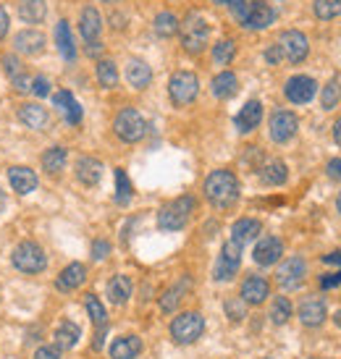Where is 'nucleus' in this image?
<instances>
[{"label":"nucleus","instance_id":"f3484780","mask_svg":"<svg viewBox=\"0 0 341 359\" xmlns=\"http://www.w3.org/2000/svg\"><path fill=\"white\" fill-rule=\"evenodd\" d=\"M283 255V244L281 239H276V236H265V239L258 241V247H255V262L258 265H273V262H279Z\"/></svg>","mask_w":341,"mask_h":359},{"label":"nucleus","instance_id":"a19ab883","mask_svg":"<svg viewBox=\"0 0 341 359\" xmlns=\"http://www.w3.org/2000/svg\"><path fill=\"white\" fill-rule=\"evenodd\" d=\"M289 318H291V302L286 299V297H279V299L271 304V320L276 325H283Z\"/></svg>","mask_w":341,"mask_h":359},{"label":"nucleus","instance_id":"a18cd8bd","mask_svg":"<svg viewBox=\"0 0 341 359\" xmlns=\"http://www.w3.org/2000/svg\"><path fill=\"white\" fill-rule=\"evenodd\" d=\"M32 92H34L37 97H45V95H51V81L45 79V76H37V79H32Z\"/></svg>","mask_w":341,"mask_h":359},{"label":"nucleus","instance_id":"13d9d810","mask_svg":"<svg viewBox=\"0 0 341 359\" xmlns=\"http://www.w3.org/2000/svg\"><path fill=\"white\" fill-rule=\"evenodd\" d=\"M100 50H102L100 42H90V45H87V53H90V55H98Z\"/></svg>","mask_w":341,"mask_h":359},{"label":"nucleus","instance_id":"f03ea898","mask_svg":"<svg viewBox=\"0 0 341 359\" xmlns=\"http://www.w3.org/2000/svg\"><path fill=\"white\" fill-rule=\"evenodd\" d=\"M234 16L247 29H265L276 21V11L262 0H234Z\"/></svg>","mask_w":341,"mask_h":359},{"label":"nucleus","instance_id":"4d7b16f0","mask_svg":"<svg viewBox=\"0 0 341 359\" xmlns=\"http://www.w3.org/2000/svg\"><path fill=\"white\" fill-rule=\"evenodd\" d=\"M333 140H336V144H341V118L333 123Z\"/></svg>","mask_w":341,"mask_h":359},{"label":"nucleus","instance_id":"6e6d98bb","mask_svg":"<svg viewBox=\"0 0 341 359\" xmlns=\"http://www.w3.org/2000/svg\"><path fill=\"white\" fill-rule=\"evenodd\" d=\"M323 262H328V265H341V252H331V255H326Z\"/></svg>","mask_w":341,"mask_h":359},{"label":"nucleus","instance_id":"39448f33","mask_svg":"<svg viewBox=\"0 0 341 359\" xmlns=\"http://www.w3.org/2000/svg\"><path fill=\"white\" fill-rule=\"evenodd\" d=\"M113 129H116V137H119L121 142L134 144V142H140L142 137H145V131H147V121L142 118L140 110L123 108L119 116H116V121H113Z\"/></svg>","mask_w":341,"mask_h":359},{"label":"nucleus","instance_id":"ddd939ff","mask_svg":"<svg viewBox=\"0 0 341 359\" xmlns=\"http://www.w3.org/2000/svg\"><path fill=\"white\" fill-rule=\"evenodd\" d=\"M315 90H318V84H315L312 76H291V79L286 81V87H283L286 97H289L291 102H297V105L310 102L312 97H315Z\"/></svg>","mask_w":341,"mask_h":359},{"label":"nucleus","instance_id":"bb28decb","mask_svg":"<svg viewBox=\"0 0 341 359\" xmlns=\"http://www.w3.org/2000/svg\"><path fill=\"white\" fill-rule=\"evenodd\" d=\"M19 118L24 126H29V129H45V123H48V110L37 105V102H27V105H21L19 110Z\"/></svg>","mask_w":341,"mask_h":359},{"label":"nucleus","instance_id":"dca6fc26","mask_svg":"<svg viewBox=\"0 0 341 359\" xmlns=\"http://www.w3.org/2000/svg\"><path fill=\"white\" fill-rule=\"evenodd\" d=\"M268 294H271V286L260 276H250L241 283V302L244 304H262V302L268 299Z\"/></svg>","mask_w":341,"mask_h":359},{"label":"nucleus","instance_id":"20e7f679","mask_svg":"<svg viewBox=\"0 0 341 359\" xmlns=\"http://www.w3.org/2000/svg\"><path fill=\"white\" fill-rule=\"evenodd\" d=\"M194 212V197H179V200L168 202L166 208L158 212V229L163 231H181L187 226L189 215Z\"/></svg>","mask_w":341,"mask_h":359},{"label":"nucleus","instance_id":"2f4dec72","mask_svg":"<svg viewBox=\"0 0 341 359\" xmlns=\"http://www.w3.org/2000/svg\"><path fill=\"white\" fill-rule=\"evenodd\" d=\"M236 90H239V81H236V76H234L231 71H221V74L213 79V95H215V97H221V100L234 97Z\"/></svg>","mask_w":341,"mask_h":359},{"label":"nucleus","instance_id":"9d476101","mask_svg":"<svg viewBox=\"0 0 341 359\" xmlns=\"http://www.w3.org/2000/svg\"><path fill=\"white\" fill-rule=\"evenodd\" d=\"M239 265H241V244L229 239L223 244L218 262H215V280H231L236 276Z\"/></svg>","mask_w":341,"mask_h":359},{"label":"nucleus","instance_id":"7c9ffc66","mask_svg":"<svg viewBox=\"0 0 341 359\" xmlns=\"http://www.w3.org/2000/svg\"><path fill=\"white\" fill-rule=\"evenodd\" d=\"M19 16L27 24H42L48 16V6H45V0H21Z\"/></svg>","mask_w":341,"mask_h":359},{"label":"nucleus","instance_id":"58836bf2","mask_svg":"<svg viewBox=\"0 0 341 359\" xmlns=\"http://www.w3.org/2000/svg\"><path fill=\"white\" fill-rule=\"evenodd\" d=\"M116 202L119 205H129L131 202V181L126 176V170L123 168H116Z\"/></svg>","mask_w":341,"mask_h":359},{"label":"nucleus","instance_id":"9b49d317","mask_svg":"<svg viewBox=\"0 0 341 359\" xmlns=\"http://www.w3.org/2000/svg\"><path fill=\"white\" fill-rule=\"evenodd\" d=\"M271 140L279 142V144H283V142H289L294 134H297V129H300V121H297V116L294 113H289V110H276L271 116Z\"/></svg>","mask_w":341,"mask_h":359},{"label":"nucleus","instance_id":"f8f14e48","mask_svg":"<svg viewBox=\"0 0 341 359\" xmlns=\"http://www.w3.org/2000/svg\"><path fill=\"white\" fill-rule=\"evenodd\" d=\"M305 276H307V265H305V259L302 257L283 259L279 273H276V278H279V283H281V289H286V291L297 289L302 280H305Z\"/></svg>","mask_w":341,"mask_h":359},{"label":"nucleus","instance_id":"f257e3e1","mask_svg":"<svg viewBox=\"0 0 341 359\" xmlns=\"http://www.w3.org/2000/svg\"><path fill=\"white\" fill-rule=\"evenodd\" d=\"M205 197H208V202H210L213 208L218 210L231 208L234 202L239 200V181L226 168L213 170L210 176L205 179Z\"/></svg>","mask_w":341,"mask_h":359},{"label":"nucleus","instance_id":"8fccbe9b","mask_svg":"<svg viewBox=\"0 0 341 359\" xmlns=\"http://www.w3.org/2000/svg\"><path fill=\"white\" fill-rule=\"evenodd\" d=\"M11 84L16 87V92H32V76L29 74H24V76H19V79H13Z\"/></svg>","mask_w":341,"mask_h":359},{"label":"nucleus","instance_id":"052dcab7","mask_svg":"<svg viewBox=\"0 0 341 359\" xmlns=\"http://www.w3.org/2000/svg\"><path fill=\"white\" fill-rule=\"evenodd\" d=\"M333 323H336V325H339V328H341V309H339V312H336V315H333Z\"/></svg>","mask_w":341,"mask_h":359},{"label":"nucleus","instance_id":"4468645a","mask_svg":"<svg viewBox=\"0 0 341 359\" xmlns=\"http://www.w3.org/2000/svg\"><path fill=\"white\" fill-rule=\"evenodd\" d=\"M84 307L90 312L92 323H95V328H98V336L92 341V349H100L102 346V336H105V325H108V315H105V307H102V302L95 297V294H87L84 297Z\"/></svg>","mask_w":341,"mask_h":359},{"label":"nucleus","instance_id":"e433bc0d","mask_svg":"<svg viewBox=\"0 0 341 359\" xmlns=\"http://www.w3.org/2000/svg\"><path fill=\"white\" fill-rule=\"evenodd\" d=\"M98 81H100L105 90H113L119 84V69L113 60H100L98 63Z\"/></svg>","mask_w":341,"mask_h":359},{"label":"nucleus","instance_id":"bf43d9fd","mask_svg":"<svg viewBox=\"0 0 341 359\" xmlns=\"http://www.w3.org/2000/svg\"><path fill=\"white\" fill-rule=\"evenodd\" d=\"M6 210V194H3V189H0V212Z\"/></svg>","mask_w":341,"mask_h":359},{"label":"nucleus","instance_id":"c03bdc74","mask_svg":"<svg viewBox=\"0 0 341 359\" xmlns=\"http://www.w3.org/2000/svg\"><path fill=\"white\" fill-rule=\"evenodd\" d=\"M226 315H229L234 323L244 320V315H247V309H244V302H241V299H229V302H226Z\"/></svg>","mask_w":341,"mask_h":359},{"label":"nucleus","instance_id":"5701e85b","mask_svg":"<svg viewBox=\"0 0 341 359\" xmlns=\"http://www.w3.org/2000/svg\"><path fill=\"white\" fill-rule=\"evenodd\" d=\"M53 339H55V346H58V349H74L81 339V328L74 320H60L55 333H53Z\"/></svg>","mask_w":341,"mask_h":359},{"label":"nucleus","instance_id":"79ce46f5","mask_svg":"<svg viewBox=\"0 0 341 359\" xmlns=\"http://www.w3.org/2000/svg\"><path fill=\"white\" fill-rule=\"evenodd\" d=\"M339 100H341V87H339V81L331 79L328 84H326V90H323V97H321L323 108H326V110L336 108V102H339Z\"/></svg>","mask_w":341,"mask_h":359},{"label":"nucleus","instance_id":"0e129e2a","mask_svg":"<svg viewBox=\"0 0 341 359\" xmlns=\"http://www.w3.org/2000/svg\"><path fill=\"white\" fill-rule=\"evenodd\" d=\"M102 3H119V0H102Z\"/></svg>","mask_w":341,"mask_h":359},{"label":"nucleus","instance_id":"a878e982","mask_svg":"<svg viewBox=\"0 0 341 359\" xmlns=\"http://www.w3.org/2000/svg\"><path fill=\"white\" fill-rule=\"evenodd\" d=\"M142 351V339L137 336H121L111 344V357L113 359H137Z\"/></svg>","mask_w":341,"mask_h":359},{"label":"nucleus","instance_id":"49530a36","mask_svg":"<svg viewBox=\"0 0 341 359\" xmlns=\"http://www.w3.org/2000/svg\"><path fill=\"white\" fill-rule=\"evenodd\" d=\"M71 102H74V95H71V92H55V95H53V105H55V108H60L63 113L69 110Z\"/></svg>","mask_w":341,"mask_h":359},{"label":"nucleus","instance_id":"0eeeda50","mask_svg":"<svg viewBox=\"0 0 341 359\" xmlns=\"http://www.w3.org/2000/svg\"><path fill=\"white\" fill-rule=\"evenodd\" d=\"M45 252H42L40 244H34V241H21L19 247L13 250V265H16V270H21V273H29V276H34V273H42L45 270Z\"/></svg>","mask_w":341,"mask_h":359},{"label":"nucleus","instance_id":"6e6552de","mask_svg":"<svg viewBox=\"0 0 341 359\" xmlns=\"http://www.w3.org/2000/svg\"><path fill=\"white\" fill-rule=\"evenodd\" d=\"M197 92H200V79L192 71H179V74L170 76L168 95L176 105H189V102H194Z\"/></svg>","mask_w":341,"mask_h":359},{"label":"nucleus","instance_id":"09e8293b","mask_svg":"<svg viewBox=\"0 0 341 359\" xmlns=\"http://www.w3.org/2000/svg\"><path fill=\"white\" fill-rule=\"evenodd\" d=\"M34 359H60V349L58 346H40L34 351Z\"/></svg>","mask_w":341,"mask_h":359},{"label":"nucleus","instance_id":"2eb2a0df","mask_svg":"<svg viewBox=\"0 0 341 359\" xmlns=\"http://www.w3.org/2000/svg\"><path fill=\"white\" fill-rule=\"evenodd\" d=\"M45 42L48 40H45V34L40 29H24L13 37V48L24 53V55H40L45 50Z\"/></svg>","mask_w":341,"mask_h":359},{"label":"nucleus","instance_id":"37998d69","mask_svg":"<svg viewBox=\"0 0 341 359\" xmlns=\"http://www.w3.org/2000/svg\"><path fill=\"white\" fill-rule=\"evenodd\" d=\"M3 69H6V74L11 76V81L27 74V71H24V63H21L16 55H3Z\"/></svg>","mask_w":341,"mask_h":359},{"label":"nucleus","instance_id":"aec40b11","mask_svg":"<svg viewBox=\"0 0 341 359\" xmlns=\"http://www.w3.org/2000/svg\"><path fill=\"white\" fill-rule=\"evenodd\" d=\"M84 280H87V268L81 262H71V265H66V268L60 270V276L55 278V286L60 291H74L79 289Z\"/></svg>","mask_w":341,"mask_h":359},{"label":"nucleus","instance_id":"393cba45","mask_svg":"<svg viewBox=\"0 0 341 359\" xmlns=\"http://www.w3.org/2000/svg\"><path fill=\"white\" fill-rule=\"evenodd\" d=\"M76 179L84 184V187H98L102 179V163L95 158H81L76 163Z\"/></svg>","mask_w":341,"mask_h":359},{"label":"nucleus","instance_id":"e2e57ef3","mask_svg":"<svg viewBox=\"0 0 341 359\" xmlns=\"http://www.w3.org/2000/svg\"><path fill=\"white\" fill-rule=\"evenodd\" d=\"M336 208H339V212H341V191H339V200H336Z\"/></svg>","mask_w":341,"mask_h":359},{"label":"nucleus","instance_id":"6ab92c4d","mask_svg":"<svg viewBox=\"0 0 341 359\" xmlns=\"http://www.w3.org/2000/svg\"><path fill=\"white\" fill-rule=\"evenodd\" d=\"M79 32L87 42H98V37H100V32H102V16L95 6H87V8L81 11Z\"/></svg>","mask_w":341,"mask_h":359},{"label":"nucleus","instance_id":"4c0bfd02","mask_svg":"<svg viewBox=\"0 0 341 359\" xmlns=\"http://www.w3.org/2000/svg\"><path fill=\"white\" fill-rule=\"evenodd\" d=\"M312 8H315V16L321 21H331L341 16V0H315Z\"/></svg>","mask_w":341,"mask_h":359},{"label":"nucleus","instance_id":"473e14b6","mask_svg":"<svg viewBox=\"0 0 341 359\" xmlns=\"http://www.w3.org/2000/svg\"><path fill=\"white\" fill-rule=\"evenodd\" d=\"M189 291V278H181L179 283H173L166 294L161 297V309L163 312H173V309L179 307V302L184 299V294Z\"/></svg>","mask_w":341,"mask_h":359},{"label":"nucleus","instance_id":"de8ad7c7","mask_svg":"<svg viewBox=\"0 0 341 359\" xmlns=\"http://www.w3.org/2000/svg\"><path fill=\"white\" fill-rule=\"evenodd\" d=\"M108 255H111V244H108V241L98 239L95 244H92V257L95 259H105Z\"/></svg>","mask_w":341,"mask_h":359},{"label":"nucleus","instance_id":"5fc2aeb1","mask_svg":"<svg viewBox=\"0 0 341 359\" xmlns=\"http://www.w3.org/2000/svg\"><path fill=\"white\" fill-rule=\"evenodd\" d=\"M328 173H331L333 179L341 181V160H331V163H328Z\"/></svg>","mask_w":341,"mask_h":359},{"label":"nucleus","instance_id":"412c9836","mask_svg":"<svg viewBox=\"0 0 341 359\" xmlns=\"http://www.w3.org/2000/svg\"><path fill=\"white\" fill-rule=\"evenodd\" d=\"M260 121H262V105L258 100H250L239 113H236L234 123H236V129H239L241 134H250L252 129H258Z\"/></svg>","mask_w":341,"mask_h":359},{"label":"nucleus","instance_id":"a211bd4d","mask_svg":"<svg viewBox=\"0 0 341 359\" xmlns=\"http://www.w3.org/2000/svg\"><path fill=\"white\" fill-rule=\"evenodd\" d=\"M8 181H11V189L16 194H32L37 189V173L32 168H24V165H13L8 170Z\"/></svg>","mask_w":341,"mask_h":359},{"label":"nucleus","instance_id":"ea45409f","mask_svg":"<svg viewBox=\"0 0 341 359\" xmlns=\"http://www.w3.org/2000/svg\"><path fill=\"white\" fill-rule=\"evenodd\" d=\"M234 55H236V45H234V40H221L215 48H213V60H215L218 66H229L231 60H234Z\"/></svg>","mask_w":341,"mask_h":359},{"label":"nucleus","instance_id":"72a5a7b5","mask_svg":"<svg viewBox=\"0 0 341 359\" xmlns=\"http://www.w3.org/2000/svg\"><path fill=\"white\" fill-rule=\"evenodd\" d=\"M55 42H58V50L66 60L76 58V48H74V37H71L69 21H58L55 27Z\"/></svg>","mask_w":341,"mask_h":359},{"label":"nucleus","instance_id":"c85d7f7f","mask_svg":"<svg viewBox=\"0 0 341 359\" xmlns=\"http://www.w3.org/2000/svg\"><path fill=\"white\" fill-rule=\"evenodd\" d=\"M131 289H134V283H131L129 276H113L111 283H108V299L113 304H126L131 297Z\"/></svg>","mask_w":341,"mask_h":359},{"label":"nucleus","instance_id":"4be33fe9","mask_svg":"<svg viewBox=\"0 0 341 359\" xmlns=\"http://www.w3.org/2000/svg\"><path fill=\"white\" fill-rule=\"evenodd\" d=\"M260 220H255V218H241L236 220L234 226H231V241H236V244H250V241H255L258 236H260Z\"/></svg>","mask_w":341,"mask_h":359},{"label":"nucleus","instance_id":"cd10ccee","mask_svg":"<svg viewBox=\"0 0 341 359\" xmlns=\"http://www.w3.org/2000/svg\"><path fill=\"white\" fill-rule=\"evenodd\" d=\"M126 79H129L131 87H137V90H145V87H147V84L152 81L150 66H147L145 60H140V58L129 60V66H126Z\"/></svg>","mask_w":341,"mask_h":359},{"label":"nucleus","instance_id":"b1692460","mask_svg":"<svg viewBox=\"0 0 341 359\" xmlns=\"http://www.w3.org/2000/svg\"><path fill=\"white\" fill-rule=\"evenodd\" d=\"M328 318L326 315V302L323 299H305L300 307V320L307 325V328H318L323 325V320Z\"/></svg>","mask_w":341,"mask_h":359},{"label":"nucleus","instance_id":"c9c22d12","mask_svg":"<svg viewBox=\"0 0 341 359\" xmlns=\"http://www.w3.org/2000/svg\"><path fill=\"white\" fill-rule=\"evenodd\" d=\"M176 32H179V19L170 11H163L155 16V34L158 37H173Z\"/></svg>","mask_w":341,"mask_h":359},{"label":"nucleus","instance_id":"f704fd0d","mask_svg":"<svg viewBox=\"0 0 341 359\" xmlns=\"http://www.w3.org/2000/svg\"><path fill=\"white\" fill-rule=\"evenodd\" d=\"M66 165V147H51V150H45L42 155V168L48 170V173H60Z\"/></svg>","mask_w":341,"mask_h":359},{"label":"nucleus","instance_id":"7ed1b4c3","mask_svg":"<svg viewBox=\"0 0 341 359\" xmlns=\"http://www.w3.org/2000/svg\"><path fill=\"white\" fill-rule=\"evenodd\" d=\"M179 34H181L184 50L192 53V55H197V53H202L205 50V45H208L210 27H208V21H205L202 13L192 11V13H187V19L179 24Z\"/></svg>","mask_w":341,"mask_h":359},{"label":"nucleus","instance_id":"1a4fd4ad","mask_svg":"<svg viewBox=\"0 0 341 359\" xmlns=\"http://www.w3.org/2000/svg\"><path fill=\"white\" fill-rule=\"evenodd\" d=\"M279 50H281V55L289 63H302V60L307 58V53H310V42H307V37L302 32L286 29L279 37Z\"/></svg>","mask_w":341,"mask_h":359},{"label":"nucleus","instance_id":"864d4df0","mask_svg":"<svg viewBox=\"0 0 341 359\" xmlns=\"http://www.w3.org/2000/svg\"><path fill=\"white\" fill-rule=\"evenodd\" d=\"M8 34V13H6V8L0 6V40Z\"/></svg>","mask_w":341,"mask_h":359},{"label":"nucleus","instance_id":"c756f323","mask_svg":"<svg viewBox=\"0 0 341 359\" xmlns=\"http://www.w3.org/2000/svg\"><path fill=\"white\" fill-rule=\"evenodd\" d=\"M286 176H289V170H286V163H281V160H271L260 168V181L265 187H281Z\"/></svg>","mask_w":341,"mask_h":359},{"label":"nucleus","instance_id":"3c124183","mask_svg":"<svg viewBox=\"0 0 341 359\" xmlns=\"http://www.w3.org/2000/svg\"><path fill=\"white\" fill-rule=\"evenodd\" d=\"M265 60H268L271 66H276V63H281L283 55H281V50H279V45H271V48L265 50Z\"/></svg>","mask_w":341,"mask_h":359},{"label":"nucleus","instance_id":"680f3d73","mask_svg":"<svg viewBox=\"0 0 341 359\" xmlns=\"http://www.w3.org/2000/svg\"><path fill=\"white\" fill-rule=\"evenodd\" d=\"M213 3H218V6H231L234 0H213Z\"/></svg>","mask_w":341,"mask_h":359},{"label":"nucleus","instance_id":"423d86ee","mask_svg":"<svg viewBox=\"0 0 341 359\" xmlns=\"http://www.w3.org/2000/svg\"><path fill=\"white\" fill-rule=\"evenodd\" d=\"M205 330V320L200 312H181L179 318L170 323V336L176 344H194Z\"/></svg>","mask_w":341,"mask_h":359},{"label":"nucleus","instance_id":"603ef678","mask_svg":"<svg viewBox=\"0 0 341 359\" xmlns=\"http://www.w3.org/2000/svg\"><path fill=\"white\" fill-rule=\"evenodd\" d=\"M323 289H336V286H341V273H333V276H326V278L321 280Z\"/></svg>","mask_w":341,"mask_h":359}]
</instances>
